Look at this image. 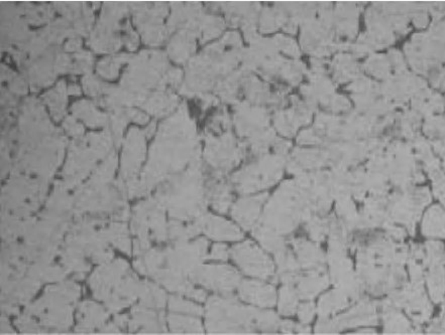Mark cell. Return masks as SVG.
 <instances>
[{"label": "cell", "instance_id": "6da1fadb", "mask_svg": "<svg viewBox=\"0 0 445 335\" xmlns=\"http://www.w3.org/2000/svg\"><path fill=\"white\" fill-rule=\"evenodd\" d=\"M259 313L234 300L213 297L207 305V328L211 334H251Z\"/></svg>", "mask_w": 445, "mask_h": 335}, {"label": "cell", "instance_id": "7a4b0ae2", "mask_svg": "<svg viewBox=\"0 0 445 335\" xmlns=\"http://www.w3.org/2000/svg\"><path fill=\"white\" fill-rule=\"evenodd\" d=\"M282 165L281 157H267L237 173L234 182L239 184V189L244 193L270 186L280 179Z\"/></svg>", "mask_w": 445, "mask_h": 335}, {"label": "cell", "instance_id": "3957f363", "mask_svg": "<svg viewBox=\"0 0 445 335\" xmlns=\"http://www.w3.org/2000/svg\"><path fill=\"white\" fill-rule=\"evenodd\" d=\"M232 255L243 271L251 276L267 279L274 275V265L271 259L251 242L237 245L232 249Z\"/></svg>", "mask_w": 445, "mask_h": 335}, {"label": "cell", "instance_id": "277c9868", "mask_svg": "<svg viewBox=\"0 0 445 335\" xmlns=\"http://www.w3.org/2000/svg\"><path fill=\"white\" fill-rule=\"evenodd\" d=\"M191 279L202 284L205 287L219 292H232L239 285V273L228 266H198L190 274Z\"/></svg>", "mask_w": 445, "mask_h": 335}, {"label": "cell", "instance_id": "5b68a950", "mask_svg": "<svg viewBox=\"0 0 445 335\" xmlns=\"http://www.w3.org/2000/svg\"><path fill=\"white\" fill-rule=\"evenodd\" d=\"M425 264L429 266L427 282L431 296L435 302H441L444 295V246L440 242H428Z\"/></svg>", "mask_w": 445, "mask_h": 335}, {"label": "cell", "instance_id": "8992f818", "mask_svg": "<svg viewBox=\"0 0 445 335\" xmlns=\"http://www.w3.org/2000/svg\"><path fill=\"white\" fill-rule=\"evenodd\" d=\"M396 304L406 306L410 315L418 322L428 320L431 314V306L424 294L422 282H415L414 286L402 291L393 297Z\"/></svg>", "mask_w": 445, "mask_h": 335}, {"label": "cell", "instance_id": "52a82bcc", "mask_svg": "<svg viewBox=\"0 0 445 335\" xmlns=\"http://www.w3.org/2000/svg\"><path fill=\"white\" fill-rule=\"evenodd\" d=\"M206 156L212 165L228 170L241 158V149L235 146L234 138L227 135L209 141Z\"/></svg>", "mask_w": 445, "mask_h": 335}, {"label": "cell", "instance_id": "ba28073f", "mask_svg": "<svg viewBox=\"0 0 445 335\" xmlns=\"http://www.w3.org/2000/svg\"><path fill=\"white\" fill-rule=\"evenodd\" d=\"M145 141L140 131L133 129L130 132L122 160V172L126 177L135 175L144 159Z\"/></svg>", "mask_w": 445, "mask_h": 335}, {"label": "cell", "instance_id": "9c48e42d", "mask_svg": "<svg viewBox=\"0 0 445 335\" xmlns=\"http://www.w3.org/2000/svg\"><path fill=\"white\" fill-rule=\"evenodd\" d=\"M239 295L244 301L260 306H274L276 291L273 286L260 282L244 281L239 285Z\"/></svg>", "mask_w": 445, "mask_h": 335}, {"label": "cell", "instance_id": "30bf717a", "mask_svg": "<svg viewBox=\"0 0 445 335\" xmlns=\"http://www.w3.org/2000/svg\"><path fill=\"white\" fill-rule=\"evenodd\" d=\"M333 321L336 329L343 328L359 327V325L376 324L378 323V316L373 304L370 302H363L357 305L352 311L340 315Z\"/></svg>", "mask_w": 445, "mask_h": 335}, {"label": "cell", "instance_id": "8fae6325", "mask_svg": "<svg viewBox=\"0 0 445 335\" xmlns=\"http://www.w3.org/2000/svg\"><path fill=\"white\" fill-rule=\"evenodd\" d=\"M199 226L212 239L219 241H235L243 239L241 231L225 219L208 217L200 221Z\"/></svg>", "mask_w": 445, "mask_h": 335}, {"label": "cell", "instance_id": "7c38bea8", "mask_svg": "<svg viewBox=\"0 0 445 335\" xmlns=\"http://www.w3.org/2000/svg\"><path fill=\"white\" fill-rule=\"evenodd\" d=\"M294 283L297 284V294L301 298H313L328 286L327 275L318 268L316 271L310 272L304 277L297 276Z\"/></svg>", "mask_w": 445, "mask_h": 335}, {"label": "cell", "instance_id": "4fadbf2b", "mask_svg": "<svg viewBox=\"0 0 445 335\" xmlns=\"http://www.w3.org/2000/svg\"><path fill=\"white\" fill-rule=\"evenodd\" d=\"M266 198L267 195H262L237 203L232 211L234 219L244 228H250L259 217L260 205Z\"/></svg>", "mask_w": 445, "mask_h": 335}, {"label": "cell", "instance_id": "5bb4252c", "mask_svg": "<svg viewBox=\"0 0 445 335\" xmlns=\"http://www.w3.org/2000/svg\"><path fill=\"white\" fill-rule=\"evenodd\" d=\"M357 295L343 290V289H336L331 291L328 294L324 295L319 301V313L321 317H328L331 314L336 313V311L347 307L350 302L356 299Z\"/></svg>", "mask_w": 445, "mask_h": 335}, {"label": "cell", "instance_id": "9a60e30c", "mask_svg": "<svg viewBox=\"0 0 445 335\" xmlns=\"http://www.w3.org/2000/svg\"><path fill=\"white\" fill-rule=\"evenodd\" d=\"M295 251L298 256L300 265L306 269L320 268L324 263V254L318 247L306 240H295Z\"/></svg>", "mask_w": 445, "mask_h": 335}, {"label": "cell", "instance_id": "2e32d148", "mask_svg": "<svg viewBox=\"0 0 445 335\" xmlns=\"http://www.w3.org/2000/svg\"><path fill=\"white\" fill-rule=\"evenodd\" d=\"M131 330L142 327L144 332L158 334L164 329V320L156 312L147 310L145 307H138L133 310V320L130 322Z\"/></svg>", "mask_w": 445, "mask_h": 335}, {"label": "cell", "instance_id": "e0dca14e", "mask_svg": "<svg viewBox=\"0 0 445 335\" xmlns=\"http://www.w3.org/2000/svg\"><path fill=\"white\" fill-rule=\"evenodd\" d=\"M78 318L80 320V325L77 328L86 331L87 329H91V328L103 324L107 318V314L98 304L92 303V302H84L80 307Z\"/></svg>", "mask_w": 445, "mask_h": 335}, {"label": "cell", "instance_id": "ac0fdd59", "mask_svg": "<svg viewBox=\"0 0 445 335\" xmlns=\"http://www.w3.org/2000/svg\"><path fill=\"white\" fill-rule=\"evenodd\" d=\"M423 234L428 237H444V212L439 207H431L425 214L423 223Z\"/></svg>", "mask_w": 445, "mask_h": 335}, {"label": "cell", "instance_id": "d6986e66", "mask_svg": "<svg viewBox=\"0 0 445 335\" xmlns=\"http://www.w3.org/2000/svg\"><path fill=\"white\" fill-rule=\"evenodd\" d=\"M140 295L142 296V305L146 307L162 308L167 299L161 289L147 282L140 283Z\"/></svg>", "mask_w": 445, "mask_h": 335}, {"label": "cell", "instance_id": "ffe728a7", "mask_svg": "<svg viewBox=\"0 0 445 335\" xmlns=\"http://www.w3.org/2000/svg\"><path fill=\"white\" fill-rule=\"evenodd\" d=\"M386 334H411V325L402 314L390 310L385 314Z\"/></svg>", "mask_w": 445, "mask_h": 335}, {"label": "cell", "instance_id": "44dd1931", "mask_svg": "<svg viewBox=\"0 0 445 335\" xmlns=\"http://www.w3.org/2000/svg\"><path fill=\"white\" fill-rule=\"evenodd\" d=\"M255 238L269 251L273 252L274 254L280 253L284 249H286L283 240L279 237L278 233L270 230L267 228H258L253 234Z\"/></svg>", "mask_w": 445, "mask_h": 335}, {"label": "cell", "instance_id": "7402d4cb", "mask_svg": "<svg viewBox=\"0 0 445 335\" xmlns=\"http://www.w3.org/2000/svg\"><path fill=\"white\" fill-rule=\"evenodd\" d=\"M171 329L177 334H202L199 321L183 316L170 315L168 317Z\"/></svg>", "mask_w": 445, "mask_h": 335}, {"label": "cell", "instance_id": "603a6c76", "mask_svg": "<svg viewBox=\"0 0 445 335\" xmlns=\"http://www.w3.org/2000/svg\"><path fill=\"white\" fill-rule=\"evenodd\" d=\"M297 292L291 287V284H287L281 289L280 306L279 310L284 315H293L296 311Z\"/></svg>", "mask_w": 445, "mask_h": 335}, {"label": "cell", "instance_id": "cb8c5ba5", "mask_svg": "<svg viewBox=\"0 0 445 335\" xmlns=\"http://www.w3.org/2000/svg\"><path fill=\"white\" fill-rule=\"evenodd\" d=\"M169 307L173 311L186 312V313L199 314V315L203 312L201 307L178 297L170 298Z\"/></svg>", "mask_w": 445, "mask_h": 335}, {"label": "cell", "instance_id": "d4e9b609", "mask_svg": "<svg viewBox=\"0 0 445 335\" xmlns=\"http://www.w3.org/2000/svg\"><path fill=\"white\" fill-rule=\"evenodd\" d=\"M309 233H310L311 238L314 239L315 241H322L324 239L325 235H326L327 228L325 224L319 219H313L308 225Z\"/></svg>", "mask_w": 445, "mask_h": 335}, {"label": "cell", "instance_id": "484cf974", "mask_svg": "<svg viewBox=\"0 0 445 335\" xmlns=\"http://www.w3.org/2000/svg\"><path fill=\"white\" fill-rule=\"evenodd\" d=\"M314 305L313 303H306L301 305L298 309V315L300 320L306 324V323L310 322L314 317Z\"/></svg>", "mask_w": 445, "mask_h": 335}, {"label": "cell", "instance_id": "4316f807", "mask_svg": "<svg viewBox=\"0 0 445 335\" xmlns=\"http://www.w3.org/2000/svg\"><path fill=\"white\" fill-rule=\"evenodd\" d=\"M211 258L216 259V260H227L228 258V249L227 247L223 245L218 244L213 247L211 252Z\"/></svg>", "mask_w": 445, "mask_h": 335}, {"label": "cell", "instance_id": "83f0119b", "mask_svg": "<svg viewBox=\"0 0 445 335\" xmlns=\"http://www.w3.org/2000/svg\"><path fill=\"white\" fill-rule=\"evenodd\" d=\"M444 322L442 320L433 321L432 327H429L428 331L430 334H444Z\"/></svg>", "mask_w": 445, "mask_h": 335}, {"label": "cell", "instance_id": "f1b7e54d", "mask_svg": "<svg viewBox=\"0 0 445 335\" xmlns=\"http://www.w3.org/2000/svg\"><path fill=\"white\" fill-rule=\"evenodd\" d=\"M189 296L194 298V299L198 300V301L203 302L205 301V299H206V293H205L203 290L193 289V290L191 291L190 294H189Z\"/></svg>", "mask_w": 445, "mask_h": 335}, {"label": "cell", "instance_id": "f546056e", "mask_svg": "<svg viewBox=\"0 0 445 335\" xmlns=\"http://www.w3.org/2000/svg\"><path fill=\"white\" fill-rule=\"evenodd\" d=\"M280 325L281 328H282V331L285 332V334H292L293 330L296 328V325L291 321H284V322L280 323Z\"/></svg>", "mask_w": 445, "mask_h": 335}, {"label": "cell", "instance_id": "4dcf8cb0", "mask_svg": "<svg viewBox=\"0 0 445 335\" xmlns=\"http://www.w3.org/2000/svg\"><path fill=\"white\" fill-rule=\"evenodd\" d=\"M126 320H128V317L126 315H119V317H117V323L121 327H126Z\"/></svg>", "mask_w": 445, "mask_h": 335}, {"label": "cell", "instance_id": "1f68e13d", "mask_svg": "<svg viewBox=\"0 0 445 335\" xmlns=\"http://www.w3.org/2000/svg\"><path fill=\"white\" fill-rule=\"evenodd\" d=\"M296 330L299 332V334H309V331H310V330H309V327H305V325H297Z\"/></svg>", "mask_w": 445, "mask_h": 335}]
</instances>
